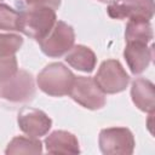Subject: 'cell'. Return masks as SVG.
I'll use <instances>...</instances> for the list:
<instances>
[{
	"instance_id": "6da1fadb",
	"label": "cell",
	"mask_w": 155,
	"mask_h": 155,
	"mask_svg": "<svg viewBox=\"0 0 155 155\" xmlns=\"http://www.w3.org/2000/svg\"><path fill=\"white\" fill-rule=\"evenodd\" d=\"M56 22L57 16L53 8L28 5L27 7L22 8V11H19L18 31L23 33L30 39L40 41L51 31Z\"/></svg>"
},
{
	"instance_id": "7a4b0ae2",
	"label": "cell",
	"mask_w": 155,
	"mask_h": 155,
	"mask_svg": "<svg viewBox=\"0 0 155 155\" xmlns=\"http://www.w3.org/2000/svg\"><path fill=\"white\" fill-rule=\"evenodd\" d=\"M75 75L63 63L53 62L47 64L36 78L38 87L52 97H63L69 94Z\"/></svg>"
},
{
	"instance_id": "3957f363",
	"label": "cell",
	"mask_w": 155,
	"mask_h": 155,
	"mask_svg": "<svg viewBox=\"0 0 155 155\" xmlns=\"http://www.w3.org/2000/svg\"><path fill=\"white\" fill-rule=\"evenodd\" d=\"M93 80L105 94H115L126 90L130 76L117 59H107L99 65Z\"/></svg>"
},
{
	"instance_id": "277c9868",
	"label": "cell",
	"mask_w": 155,
	"mask_h": 155,
	"mask_svg": "<svg viewBox=\"0 0 155 155\" xmlns=\"http://www.w3.org/2000/svg\"><path fill=\"white\" fill-rule=\"evenodd\" d=\"M75 42V31L73 27L63 21H57L51 31L39 41L44 54L58 58L64 56Z\"/></svg>"
},
{
	"instance_id": "5b68a950",
	"label": "cell",
	"mask_w": 155,
	"mask_h": 155,
	"mask_svg": "<svg viewBox=\"0 0 155 155\" xmlns=\"http://www.w3.org/2000/svg\"><path fill=\"white\" fill-rule=\"evenodd\" d=\"M98 145L104 155H131L136 140L126 127H108L99 132Z\"/></svg>"
},
{
	"instance_id": "8992f818",
	"label": "cell",
	"mask_w": 155,
	"mask_h": 155,
	"mask_svg": "<svg viewBox=\"0 0 155 155\" xmlns=\"http://www.w3.org/2000/svg\"><path fill=\"white\" fill-rule=\"evenodd\" d=\"M35 96L33 75L27 70L18 69L10 79L0 82V97L11 103H27Z\"/></svg>"
},
{
	"instance_id": "52a82bcc",
	"label": "cell",
	"mask_w": 155,
	"mask_h": 155,
	"mask_svg": "<svg viewBox=\"0 0 155 155\" xmlns=\"http://www.w3.org/2000/svg\"><path fill=\"white\" fill-rule=\"evenodd\" d=\"M69 96L74 102L90 110L102 109L107 103L105 93L90 76H75Z\"/></svg>"
},
{
	"instance_id": "ba28073f",
	"label": "cell",
	"mask_w": 155,
	"mask_h": 155,
	"mask_svg": "<svg viewBox=\"0 0 155 155\" xmlns=\"http://www.w3.org/2000/svg\"><path fill=\"white\" fill-rule=\"evenodd\" d=\"M107 12L114 19H145L154 16V0H119L109 4Z\"/></svg>"
},
{
	"instance_id": "9c48e42d",
	"label": "cell",
	"mask_w": 155,
	"mask_h": 155,
	"mask_svg": "<svg viewBox=\"0 0 155 155\" xmlns=\"http://www.w3.org/2000/svg\"><path fill=\"white\" fill-rule=\"evenodd\" d=\"M17 124L19 130L28 137L40 138L50 131L52 120L45 111L36 108L27 107L18 113Z\"/></svg>"
},
{
	"instance_id": "30bf717a",
	"label": "cell",
	"mask_w": 155,
	"mask_h": 155,
	"mask_svg": "<svg viewBox=\"0 0 155 155\" xmlns=\"http://www.w3.org/2000/svg\"><path fill=\"white\" fill-rule=\"evenodd\" d=\"M124 58L132 74H142L153 59V46L143 42H127L124 50Z\"/></svg>"
},
{
	"instance_id": "8fae6325",
	"label": "cell",
	"mask_w": 155,
	"mask_h": 155,
	"mask_svg": "<svg viewBox=\"0 0 155 155\" xmlns=\"http://www.w3.org/2000/svg\"><path fill=\"white\" fill-rule=\"evenodd\" d=\"M131 98L133 104L144 113H154L155 109V87L145 78H137L132 81Z\"/></svg>"
},
{
	"instance_id": "7c38bea8",
	"label": "cell",
	"mask_w": 155,
	"mask_h": 155,
	"mask_svg": "<svg viewBox=\"0 0 155 155\" xmlns=\"http://www.w3.org/2000/svg\"><path fill=\"white\" fill-rule=\"evenodd\" d=\"M46 151L50 154H79V140L75 134L57 130L45 138Z\"/></svg>"
},
{
	"instance_id": "4fadbf2b",
	"label": "cell",
	"mask_w": 155,
	"mask_h": 155,
	"mask_svg": "<svg viewBox=\"0 0 155 155\" xmlns=\"http://www.w3.org/2000/svg\"><path fill=\"white\" fill-rule=\"evenodd\" d=\"M65 62L79 71L92 73L96 68L97 57L90 47L85 45H74L65 53Z\"/></svg>"
},
{
	"instance_id": "5bb4252c",
	"label": "cell",
	"mask_w": 155,
	"mask_h": 155,
	"mask_svg": "<svg viewBox=\"0 0 155 155\" xmlns=\"http://www.w3.org/2000/svg\"><path fill=\"white\" fill-rule=\"evenodd\" d=\"M154 38L150 21L145 19H128L125 30L126 42H143L149 44Z\"/></svg>"
},
{
	"instance_id": "9a60e30c",
	"label": "cell",
	"mask_w": 155,
	"mask_h": 155,
	"mask_svg": "<svg viewBox=\"0 0 155 155\" xmlns=\"http://www.w3.org/2000/svg\"><path fill=\"white\" fill-rule=\"evenodd\" d=\"M42 153V143L38 138L17 136L8 143L5 154H40Z\"/></svg>"
},
{
	"instance_id": "2e32d148",
	"label": "cell",
	"mask_w": 155,
	"mask_h": 155,
	"mask_svg": "<svg viewBox=\"0 0 155 155\" xmlns=\"http://www.w3.org/2000/svg\"><path fill=\"white\" fill-rule=\"evenodd\" d=\"M19 29V12L13 7L0 2V30L18 31Z\"/></svg>"
},
{
	"instance_id": "e0dca14e",
	"label": "cell",
	"mask_w": 155,
	"mask_h": 155,
	"mask_svg": "<svg viewBox=\"0 0 155 155\" xmlns=\"http://www.w3.org/2000/svg\"><path fill=\"white\" fill-rule=\"evenodd\" d=\"M23 45V38L18 34L0 33V57L15 56Z\"/></svg>"
},
{
	"instance_id": "ac0fdd59",
	"label": "cell",
	"mask_w": 155,
	"mask_h": 155,
	"mask_svg": "<svg viewBox=\"0 0 155 155\" xmlns=\"http://www.w3.org/2000/svg\"><path fill=\"white\" fill-rule=\"evenodd\" d=\"M18 70V62L16 56L0 57V82L13 76Z\"/></svg>"
},
{
	"instance_id": "d6986e66",
	"label": "cell",
	"mask_w": 155,
	"mask_h": 155,
	"mask_svg": "<svg viewBox=\"0 0 155 155\" xmlns=\"http://www.w3.org/2000/svg\"><path fill=\"white\" fill-rule=\"evenodd\" d=\"M28 5L33 6H46L57 10L61 6V0H25Z\"/></svg>"
},
{
	"instance_id": "ffe728a7",
	"label": "cell",
	"mask_w": 155,
	"mask_h": 155,
	"mask_svg": "<svg viewBox=\"0 0 155 155\" xmlns=\"http://www.w3.org/2000/svg\"><path fill=\"white\" fill-rule=\"evenodd\" d=\"M101 2H105V4H114V2H117L119 0H98Z\"/></svg>"
},
{
	"instance_id": "44dd1931",
	"label": "cell",
	"mask_w": 155,
	"mask_h": 155,
	"mask_svg": "<svg viewBox=\"0 0 155 155\" xmlns=\"http://www.w3.org/2000/svg\"><path fill=\"white\" fill-rule=\"evenodd\" d=\"M0 1H1V0H0Z\"/></svg>"
}]
</instances>
